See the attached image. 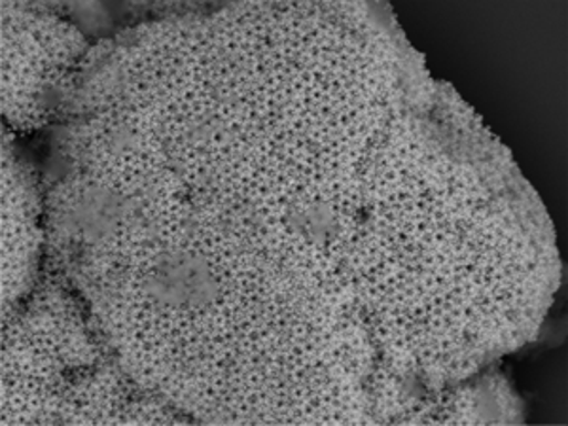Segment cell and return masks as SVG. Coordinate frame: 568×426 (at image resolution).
<instances>
[{
	"label": "cell",
	"mask_w": 568,
	"mask_h": 426,
	"mask_svg": "<svg viewBox=\"0 0 568 426\" xmlns=\"http://www.w3.org/2000/svg\"><path fill=\"white\" fill-rule=\"evenodd\" d=\"M219 291L207 262L186 252H165L146 278L149 296L171 307H205L219 297Z\"/></svg>",
	"instance_id": "obj_1"
},
{
	"label": "cell",
	"mask_w": 568,
	"mask_h": 426,
	"mask_svg": "<svg viewBox=\"0 0 568 426\" xmlns=\"http://www.w3.org/2000/svg\"><path fill=\"white\" fill-rule=\"evenodd\" d=\"M125 213L123 200L109 187L91 186L72 203L69 227L84 240L98 241L114 232Z\"/></svg>",
	"instance_id": "obj_2"
},
{
	"label": "cell",
	"mask_w": 568,
	"mask_h": 426,
	"mask_svg": "<svg viewBox=\"0 0 568 426\" xmlns=\"http://www.w3.org/2000/svg\"><path fill=\"white\" fill-rule=\"evenodd\" d=\"M291 224L297 232L304 233L305 237L315 243H326L337 232V222L326 205L304 211V213L291 214Z\"/></svg>",
	"instance_id": "obj_3"
}]
</instances>
